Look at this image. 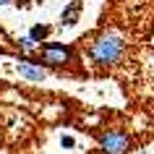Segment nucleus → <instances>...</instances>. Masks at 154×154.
I'll return each instance as SVG.
<instances>
[{
  "label": "nucleus",
  "instance_id": "1a4fd4ad",
  "mask_svg": "<svg viewBox=\"0 0 154 154\" xmlns=\"http://www.w3.org/2000/svg\"><path fill=\"white\" fill-rule=\"evenodd\" d=\"M8 3H11V0H0V5H8Z\"/></svg>",
  "mask_w": 154,
  "mask_h": 154
},
{
  "label": "nucleus",
  "instance_id": "0eeeda50",
  "mask_svg": "<svg viewBox=\"0 0 154 154\" xmlns=\"http://www.w3.org/2000/svg\"><path fill=\"white\" fill-rule=\"evenodd\" d=\"M21 50H24V52H34V50H37V45H34L29 37H24V39H21Z\"/></svg>",
  "mask_w": 154,
  "mask_h": 154
},
{
  "label": "nucleus",
  "instance_id": "39448f33",
  "mask_svg": "<svg viewBox=\"0 0 154 154\" xmlns=\"http://www.w3.org/2000/svg\"><path fill=\"white\" fill-rule=\"evenodd\" d=\"M81 11H84V3H81V0H71V3L60 11V26H73V24H79Z\"/></svg>",
  "mask_w": 154,
  "mask_h": 154
},
{
  "label": "nucleus",
  "instance_id": "20e7f679",
  "mask_svg": "<svg viewBox=\"0 0 154 154\" xmlns=\"http://www.w3.org/2000/svg\"><path fill=\"white\" fill-rule=\"evenodd\" d=\"M16 71L24 76L26 81H34V84H39V81H45L47 79V71L42 68V63L39 60H18V65H16Z\"/></svg>",
  "mask_w": 154,
  "mask_h": 154
},
{
  "label": "nucleus",
  "instance_id": "7ed1b4c3",
  "mask_svg": "<svg viewBox=\"0 0 154 154\" xmlns=\"http://www.w3.org/2000/svg\"><path fill=\"white\" fill-rule=\"evenodd\" d=\"M131 136L120 128H110L105 133H99V149L102 154H128L131 152Z\"/></svg>",
  "mask_w": 154,
  "mask_h": 154
},
{
  "label": "nucleus",
  "instance_id": "423d86ee",
  "mask_svg": "<svg viewBox=\"0 0 154 154\" xmlns=\"http://www.w3.org/2000/svg\"><path fill=\"white\" fill-rule=\"evenodd\" d=\"M50 32H52V29H50L47 24H34L32 29H29V39H32L34 45H39V42H45L50 37Z\"/></svg>",
  "mask_w": 154,
  "mask_h": 154
},
{
  "label": "nucleus",
  "instance_id": "f03ea898",
  "mask_svg": "<svg viewBox=\"0 0 154 154\" xmlns=\"http://www.w3.org/2000/svg\"><path fill=\"white\" fill-rule=\"evenodd\" d=\"M37 52H39V63L50 65V68H60L73 60V50L68 45H57V42H45V45H39Z\"/></svg>",
  "mask_w": 154,
  "mask_h": 154
},
{
  "label": "nucleus",
  "instance_id": "6e6552de",
  "mask_svg": "<svg viewBox=\"0 0 154 154\" xmlns=\"http://www.w3.org/2000/svg\"><path fill=\"white\" fill-rule=\"evenodd\" d=\"M60 146H65V149H73V146H76V138H73V136H63V138H60Z\"/></svg>",
  "mask_w": 154,
  "mask_h": 154
},
{
  "label": "nucleus",
  "instance_id": "f257e3e1",
  "mask_svg": "<svg viewBox=\"0 0 154 154\" xmlns=\"http://www.w3.org/2000/svg\"><path fill=\"white\" fill-rule=\"evenodd\" d=\"M125 50H128L125 47V39H123L118 32H105L86 47V55H89V60L94 65H99V68H112V65L123 63Z\"/></svg>",
  "mask_w": 154,
  "mask_h": 154
}]
</instances>
